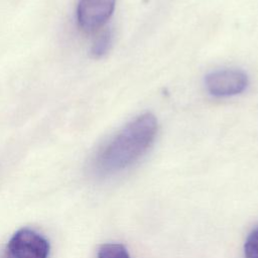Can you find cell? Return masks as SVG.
Masks as SVG:
<instances>
[{
  "instance_id": "52a82bcc",
  "label": "cell",
  "mask_w": 258,
  "mask_h": 258,
  "mask_svg": "<svg viewBox=\"0 0 258 258\" xmlns=\"http://www.w3.org/2000/svg\"><path fill=\"white\" fill-rule=\"evenodd\" d=\"M245 258H258V226L248 234L244 243Z\"/></svg>"
},
{
  "instance_id": "8992f818",
  "label": "cell",
  "mask_w": 258,
  "mask_h": 258,
  "mask_svg": "<svg viewBox=\"0 0 258 258\" xmlns=\"http://www.w3.org/2000/svg\"><path fill=\"white\" fill-rule=\"evenodd\" d=\"M98 258H130L127 248L119 243H106L100 246Z\"/></svg>"
},
{
  "instance_id": "5b68a950",
  "label": "cell",
  "mask_w": 258,
  "mask_h": 258,
  "mask_svg": "<svg viewBox=\"0 0 258 258\" xmlns=\"http://www.w3.org/2000/svg\"><path fill=\"white\" fill-rule=\"evenodd\" d=\"M98 32L90 49L91 55L94 58H101L106 55L113 43V34L110 29H103Z\"/></svg>"
},
{
  "instance_id": "7a4b0ae2",
  "label": "cell",
  "mask_w": 258,
  "mask_h": 258,
  "mask_svg": "<svg viewBox=\"0 0 258 258\" xmlns=\"http://www.w3.org/2000/svg\"><path fill=\"white\" fill-rule=\"evenodd\" d=\"M116 0H79L76 19L79 28L86 33L100 31L115 10Z\"/></svg>"
},
{
  "instance_id": "277c9868",
  "label": "cell",
  "mask_w": 258,
  "mask_h": 258,
  "mask_svg": "<svg viewBox=\"0 0 258 258\" xmlns=\"http://www.w3.org/2000/svg\"><path fill=\"white\" fill-rule=\"evenodd\" d=\"M208 92L215 97H231L242 93L248 85L247 75L238 69H222L210 73L205 80Z\"/></svg>"
},
{
  "instance_id": "3957f363",
  "label": "cell",
  "mask_w": 258,
  "mask_h": 258,
  "mask_svg": "<svg viewBox=\"0 0 258 258\" xmlns=\"http://www.w3.org/2000/svg\"><path fill=\"white\" fill-rule=\"evenodd\" d=\"M7 258H48L49 243L34 230H18L7 244Z\"/></svg>"
},
{
  "instance_id": "6da1fadb",
  "label": "cell",
  "mask_w": 258,
  "mask_h": 258,
  "mask_svg": "<svg viewBox=\"0 0 258 258\" xmlns=\"http://www.w3.org/2000/svg\"><path fill=\"white\" fill-rule=\"evenodd\" d=\"M156 134L154 115L137 116L99 149L93 159V171L99 176H108L130 167L148 151Z\"/></svg>"
}]
</instances>
